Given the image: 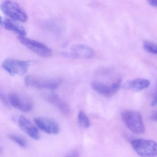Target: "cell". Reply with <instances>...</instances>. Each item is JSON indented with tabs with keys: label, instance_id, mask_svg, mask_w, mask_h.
Masks as SVG:
<instances>
[{
	"label": "cell",
	"instance_id": "6da1fadb",
	"mask_svg": "<svg viewBox=\"0 0 157 157\" xmlns=\"http://www.w3.org/2000/svg\"><path fill=\"white\" fill-rule=\"evenodd\" d=\"M25 82L26 86L39 89L54 90L59 87L62 80L58 78H45L36 75H28Z\"/></svg>",
	"mask_w": 157,
	"mask_h": 157
},
{
	"label": "cell",
	"instance_id": "7a4b0ae2",
	"mask_svg": "<svg viewBox=\"0 0 157 157\" xmlns=\"http://www.w3.org/2000/svg\"><path fill=\"white\" fill-rule=\"evenodd\" d=\"M121 117L127 127L133 133L141 134L145 132V126L140 113L134 110H124L121 113Z\"/></svg>",
	"mask_w": 157,
	"mask_h": 157
},
{
	"label": "cell",
	"instance_id": "3957f363",
	"mask_svg": "<svg viewBox=\"0 0 157 157\" xmlns=\"http://www.w3.org/2000/svg\"><path fill=\"white\" fill-rule=\"evenodd\" d=\"M0 10L13 21L25 22L28 17L25 11L14 2L6 1L0 3Z\"/></svg>",
	"mask_w": 157,
	"mask_h": 157
},
{
	"label": "cell",
	"instance_id": "277c9868",
	"mask_svg": "<svg viewBox=\"0 0 157 157\" xmlns=\"http://www.w3.org/2000/svg\"><path fill=\"white\" fill-rule=\"evenodd\" d=\"M135 151L142 157H155L157 154V145L155 141L144 139H136L131 142Z\"/></svg>",
	"mask_w": 157,
	"mask_h": 157
},
{
	"label": "cell",
	"instance_id": "5b68a950",
	"mask_svg": "<svg viewBox=\"0 0 157 157\" xmlns=\"http://www.w3.org/2000/svg\"><path fill=\"white\" fill-rule=\"evenodd\" d=\"M19 41L28 49L36 55L44 58H49L53 54L52 50L44 44L25 36H19Z\"/></svg>",
	"mask_w": 157,
	"mask_h": 157
},
{
	"label": "cell",
	"instance_id": "8992f818",
	"mask_svg": "<svg viewBox=\"0 0 157 157\" xmlns=\"http://www.w3.org/2000/svg\"><path fill=\"white\" fill-rule=\"evenodd\" d=\"M30 66L28 61L15 59H7L2 64V67L12 76H21L27 72Z\"/></svg>",
	"mask_w": 157,
	"mask_h": 157
},
{
	"label": "cell",
	"instance_id": "52a82bcc",
	"mask_svg": "<svg viewBox=\"0 0 157 157\" xmlns=\"http://www.w3.org/2000/svg\"><path fill=\"white\" fill-rule=\"evenodd\" d=\"M8 99L10 104L21 112L28 113L33 108V103L31 99L16 93L10 94Z\"/></svg>",
	"mask_w": 157,
	"mask_h": 157
},
{
	"label": "cell",
	"instance_id": "ba28073f",
	"mask_svg": "<svg viewBox=\"0 0 157 157\" xmlns=\"http://www.w3.org/2000/svg\"><path fill=\"white\" fill-rule=\"evenodd\" d=\"M122 83V79H119L111 85H106L97 82L91 83L92 88L100 95L104 97H109L113 96L118 90Z\"/></svg>",
	"mask_w": 157,
	"mask_h": 157
},
{
	"label": "cell",
	"instance_id": "9c48e42d",
	"mask_svg": "<svg viewBox=\"0 0 157 157\" xmlns=\"http://www.w3.org/2000/svg\"><path fill=\"white\" fill-rule=\"evenodd\" d=\"M36 127L47 134L57 135L60 132V126L54 119L45 117H37L34 119Z\"/></svg>",
	"mask_w": 157,
	"mask_h": 157
},
{
	"label": "cell",
	"instance_id": "30bf717a",
	"mask_svg": "<svg viewBox=\"0 0 157 157\" xmlns=\"http://www.w3.org/2000/svg\"><path fill=\"white\" fill-rule=\"evenodd\" d=\"M16 121L19 128L27 134L29 136L35 140H38L41 138L39 130L34 124L25 117L21 116L16 118Z\"/></svg>",
	"mask_w": 157,
	"mask_h": 157
},
{
	"label": "cell",
	"instance_id": "8fae6325",
	"mask_svg": "<svg viewBox=\"0 0 157 157\" xmlns=\"http://www.w3.org/2000/svg\"><path fill=\"white\" fill-rule=\"evenodd\" d=\"M70 55L74 59H89L94 56L95 51L89 46L82 44H77L71 47Z\"/></svg>",
	"mask_w": 157,
	"mask_h": 157
},
{
	"label": "cell",
	"instance_id": "7c38bea8",
	"mask_svg": "<svg viewBox=\"0 0 157 157\" xmlns=\"http://www.w3.org/2000/svg\"><path fill=\"white\" fill-rule=\"evenodd\" d=\"M0 24L6 30L18 34L19 36H25L26 32L25 29L12 20L0 16Z\"/></svg>",
	"mask_w": 157,
	"mask_h": 157
},
{
	"label": "cell",
	"instance_id": "4fadbf2b",
	"mask_svg": "<svg viewBox=\"0 0 157 157\" xmlns=\"http://www.w3.org/2000/svg\"><path fill=\"white\" fill-rule=\"evenodd\" d=\"M150 82L148 80L144 78H137L127 82L124 88L133 91H140L148 88Z\"/></svg>",
	"mask_w": 157,
	"mask_h": 157
},
{
	"label": "cell",
	"instance_id": "5bb4252c",
	"mask_svg": "<svg viewBox=\"0 0 157 157\" xmlns=\"http://www.w3.org/2000/svg\"><path fill=\"white\" fill-rule=\"evenodd\" d=\"M46 99L49 102L56 106L63 113L67 114L69 112V108L67 104L60 99L56 94L51 93L46 96Z\"/></svg>",
	"mask_w": 157,
	"mask_h": 157
},
{
	"label": "cell",
	"instance_id": "9a60e30c",
	"mask_svg": "<svg viewBox=\"0 0 157 157\" xmlns=\"http://www.w3.org/2000/svg\"><path fill=\"white\" fill-rule=\"evenodd\" d=\"M8 138L12 140L14 143H16L18 146L22 148H25L27 147V142L26 140L20 135L16 134H9Z\"/></svg>",
	"mask_w": 157,
	"mask_h": 157
},
{
	"label": "cell",
	"instance_id": "2e32d148",
	"mask_svg": "<svg viewBox=\"0 0 157 157\" xmlns=\"http://www.w3.org/2000/svg\"><path fill=\"white\" fill-rule=\"evenodd\" d=\"M78 121L81 126L88 128L90 126V122L89 117L83 111H81L78 115Z\"/></svg>",
	"mask_w": 157,
	"mask_h": 157
},
{
	"label": "cell",
	"instance_id": "e0dca14e",
	"mask_svg": "<svg viewBox=\"0 0 157 157\" xmlns=\"http://www.w3.org/2000/svg\"><path fill=\"white\" fill-rule=\"evenodd\" d=\"M143 48L145 51L150 54L156 55L157 54V47L156 44L149 41H144Z\"/></svg>",
	"mask_w": 157,
	"mask_h": 157
},
{
	"label": "cell",
	"instance_id": "ac0fdd59",
	"mask_svg": "<svg viewBox=\"0 0 157 157\" xmlns=\"http://www.w3.org/2000/svg\"><path fill=\"white\" fill-rule=\"evenodd\" d=\"M0 101L5 106H10L9 99L1 91H0Z\"/></svg>",
	"mask_w": 157,
	"mask_h": 157
},
{
	"label": "cell",
	"instance_id": "d6986e66",
	"mask_svg": "<svg viewBox=\"0 0 157 157\" xmlns=\"http://www.w3.org/2000/svg\"><path fill=\"white\" fill-rule=\"evenodd\" d=\"M151 105L152 106H156V105H157V93H156V90H155V93H154V94H153Z\"/></svg>",
	"mask_w": 157,
	"mask_h": 157
},
{
	"label": "cell",
	"instance_id": "ffe728a7",
	"mask_svg": "<svg viewBox=\"0 0 157 157\" xmlns=\"http://www.w3.org/2000/svg\"><path fill=\"white\" fill-rule=\"evenodd\" d=\"M78 152L77 151H71L69 154H68L65 157H78Z\"/></svg>",
	"mask_w": 157,
	"mask_h": 157
},
{
	"label": "cell",
	"instance_id": "44dd1931",
	"mask_svg": "<svg viewBox=\"0 0 157 157\" xmlns=\"http://www.w3.org/2000/svg\"><path fill=\"white\" fill-rule=\"evenodd\" d=\"M148 3L152 7H156L157 6V1L156 0H149Z\"/></svg>",
	"mask_w": 157,
	"mask_h": 157
},
{
	"label": "cell",
	"instance_id": "7402d4cb",
	"mask_svg": "<svg viewBox=\"0 0 157 157\" xmlns=\"http://www.w3.org/2000/svg\"><path fill=\"white\" fill-rule=\"evenodd\" d=\"M150 118L153 121H157V112H154L151 115Z\"/></svg>",
	"mask_w": 157,
	"mask_h": 157
},
{
	"label": "cell",
	"instance_id": "603a6c76",
	"mask_svg": "<svg viewBox=\"0 0 157 157\" xmlns=\"http://www.w3.org/2000/svg\"><path fill=\"white\" fill-rule=\"evenodd\" d=\"M3 148L2 147V146H0V155H2V154L3 153Z\"/></svg>",
	"mask_w": 157,
	"mask_h": 157
}]
</instances>
